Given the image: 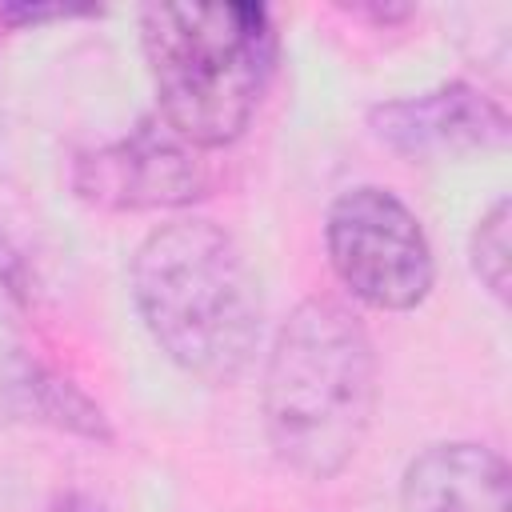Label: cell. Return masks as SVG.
<instances>
[{"instance_id": "obj_7", "label": "cell", "mask_w": 512, "mask_h": 512, "mask_svg": "<svg viewBox=\"0 0 512 512\" xmlns=\"http://www.w3.org/2000/svg\"><path fill=\"white\" fill-rule=\"evenodd\" d=\"M400 512H512L508 464L484 444H432L404 468Z\"/></svg>"}, {"instance_id": "obj_9", "label": "cell", "mask_w": 512, "mask_h": 512, "mask_svg": "<svg viewBox=\"0 0 512 512\" xmlns=\"http://www.w3.org/2000/svg\"><path fill=\"white\" fill-rule=\"evenodd\" d=\"M468 256H472L476 280H480L496 300H504V296H508V196H500V200L476 220Z\"/></svg>"}, {"instance_id": "obj_12", "label": "cell", "mask_w": 512, "mask_h": 512, "mask_svg": "<svg viewBox=\"0 0 512 512\" xmlns=\"http://www.w3.org/2000/svg\"><path fill=\"white\" fill-rule=\"evenodd\" d=\"M48 512H104V508H100V504H96L92 496H80V492H68V496H60V500H56V504H52Z\"/></svg>"}, {"instance_id": "obj_8", "label": "cell", "mask_w": 512, "mask_h": 512, "mask_svg": "<svg viewBox=\"0 0 512 512\" xmlns=\"http://www.w3.org/2000/svg\"><path fill=\"white\" fill-rule=\"evenodd\" d=\"M12 392H16L20 412H28V416H36L52 428H64V432H76V436H88V440H112L104 412L84 392H76L68 380L52 376L40 364L20 360V368L12 376Z\"/></svg>"}, {"instance_id": "obj_3", "label": "cell", "mask_w": 512, "mask_h": 512, "mask_svg": "<svg viewBox=\"0 0 512 512\" xmlns=\"http://www.w3.org/2000/svg\"><path fill=\"white\" fill-rule=\"evenodd\" d=\"M140 48L156 116L192 148L236 144L276 72V28L264 4H148Z\"/></svg>"}, {"instance_id": "obj_6", "label": "cell", "mask_w": 512, "mask_h": 512, "mask_svg": "<svg viewBox=\"0 0 512 512\" xmlns=\"http://www.w3.org/2000/svg\"><path fill=\"white\" fill-rule=\"evenodd\" d=\"M380 144L408 160L468 156L508 144V112L468 80H448L416 96L384 100L368 112Z\"/></svg>"}, {"instance_id": "obj_2", "label": "cell", "mask_w": 512, "mask_h": 512, "mask_svg": "<svg viewBox=\"0 0 512 512\" xmlns=\"http://www.w3.org/2000/svg\"><path fill=\"white\" fill-rule=\"evenodd\" d=\"M376 412V352L364 324L308 296L280 324L264 364V432L284 468L332 480L360 452Z\"/></svg>"}, {"instance_id": "obj_11", "label": "cell", "mask_w": 512, "mask_h": 512, "mask_svg": "<svg viewBox=\"0 0 512 512\" xmlns=\"http://www.w3.org/2000/svg\"><path fill=\"white\" fill-rule=\"evenodd\" d=\"M92 8H64V4H4L0 20L12 28L24 24H44V20H68V16H88Z\"/></svg>"}, {"instance_id": "obj_5", "label": "cell", "mask_w": 512, "mask_h": 512, "mask_svg": "<svg viewBox=\"0 0 512 512\" xmlns=\"http://www.w3.org/2000/svg\"><path fill=\"white\" fill-rule=\"evenodd\" d=\"M72 188L80 200L116 212L184 208L204 196L208 168L200 148L176 136L160 116H144L124 140L80 156Z\"/></svg>"}, {"instance_id": "obj_10", "label": "cell", "mask_w": 512, "mask_h": 512, "mask_svg": "<svg viewBox=\"0 0 512 512\" xmlns=\"http://www.w3.org/2000/svg\"><path fill=\"white\" fill-rule=\"evenodd\" d=\"M28 284H32L28 264H24L20 248L12 244V236L0 228V288H4L12 300H28Z\"/></svg>"}, {"instance_id": "obj_1", "label": "cell", "mask_w": 512, "mask_h": 512, "mask_svg": "<svg viewBox=\"0 0 512 512\" xmlns=\"http://www.w3.org/2000/svg\"><path fill=\"white\" fill-rule=\"evenodd\" d=\"M132 304L152 344L204 384H232L260 348L264 300L244 248L212 220L152 228L132 252Z\"/></svg>"}, {"instance_id": "obj_4", "label": "cell", "mask_w": 512, "mask_h": 512, "mask_svg": "<svg viewBox=\"0 0 512 512\" xmlns=\"http://www.w3.org/2000/svg\"><path fill=\"white\" fill-rule=\"evenodd\" d=\"M324 248L336 280L376 312H412L432 292V244L416 212L380 184H356L328 204Z\"/></svg>"}]
</instances>
